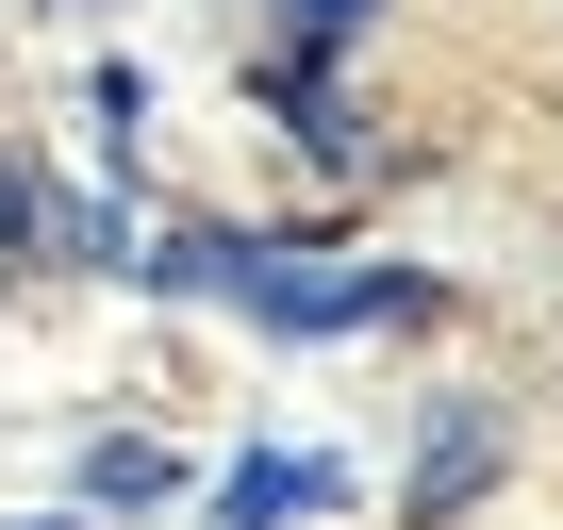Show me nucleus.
<instances>
[{"mask_svg": "<svg viewBox=\"0 0 563 530\" xmlns=\"http://www.w3.org/2000/svg\"><path fill=\"white\" fill-rule=\"evenodd\" d=\"M150 283H183V299H249L265 332H382V316H431L415 265H316V249H249V232H166Z\"/></svg>", "mask_w": 563, "mask_h": 530, "instance_id": "nucleus-1", "label": "nucleus"}, {"mask_svg": "<svg viewBox=\"0 0 563 530\" xmlns=\"http://www.w3.org/2000/svg\"><path fill=\"white\" fill-rule=\"evenodd\" d=\"M481 481H497V431H481V415H448V431H431V464H415V530H448Z\"/></svg>", "mask_w": 563, "mask_h": 530, "instance_id": "nucleus-2", "label": "nucleus"}, {"mask_svg": "<svg viewBox=\"0 0 563 530\" xmlns=\"http://www.w3.org/2000/svg\"><path fill=\"white\" fill-rule=\"evenodd\" d=\"M316 497H332V464H232L216 530H282V514H316Z\"/></svg>", "mask_w": 563, "mask_h": 530, "instance_id": "nucleus-3", "label": "nucleus"}]
</instances>
